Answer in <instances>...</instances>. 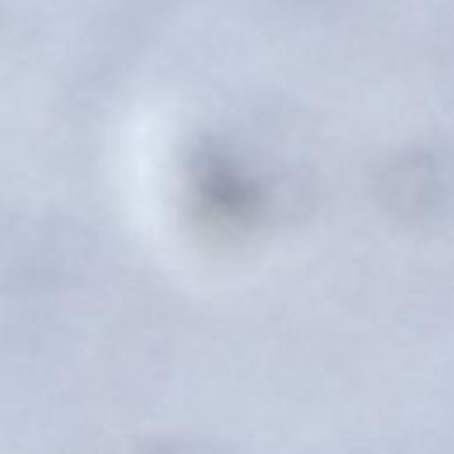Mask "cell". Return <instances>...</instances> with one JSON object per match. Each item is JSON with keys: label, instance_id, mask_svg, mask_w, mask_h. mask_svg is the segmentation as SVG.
<instances>
[{"label": "cell", "instance_id": "cell-1", "mask_svg": "<svg viewBox=\"0 0 454 454\" xmlns=\"http://www.w3.org/2000/svg\"><path fill=\"white\" fill-rule=\"evenodd\" d=\"M381 211L404 227H442L454 220V147L410 145L378 168L372 183Z\"/></svg>", "mask_w": 454, "mask_h": 454}, {"label": "cell", "instance_id": "cell-2", "mask_svg": "<svg viewBox=\"0 0 454 454\" xmlns=\"http://www.w3.org/2000/svg\"><path fill=\"white\" fill-rule=\"evenodd\" d=\"M124 454H234L227 445L192 434H158L133 443Z\"/></svg>", "mask_w": 454, "mask_h": 454}]
</instances>
